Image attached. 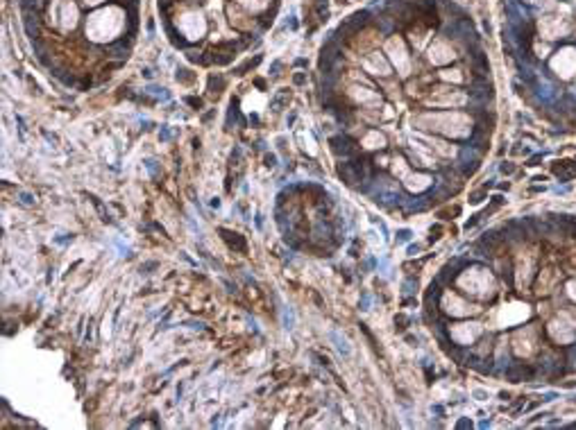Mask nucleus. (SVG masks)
Here are the masks:
<instances>
[{
	"label": "nucleus",
	"mask_w": 576,
	"mask_h": 430,
	"mask_svg": "<svg viewBox=\"0 0 576 430\" xmlns=\"http://www.w3.org/2000/svg\"><path fill=\"white\" fill-rule=\"evenodd\" d=\"M420 125H429L436 132H445L452 136H465L470 132V120L461 113H436V116H422Z\"/></svg>",
	"instance_id": "obj_1"
},
{
	"label": "nucleus",
	"mask_w": 576,
	"mask_h": 430,
	"mask_svg": "<svg viewBox=\"0 0 576 430\" xmlns=\"http://www.w3.org/2000/svg\"><path fill=\"white\" fill-rule=\"evenodd\" d=\"M120 14L116 9H107V11H98L95 16H91L89 25H86V32L91 34V39H112L114 34L120 30Z\"/></svg>",
	"instance_id": "obj_2"
},
{
	"label": "nucleus",
	"mask_w": 576,
	"mask_h": 430,
	"mask_svg": "<svg viewBox=\"0 0 576 430\" xmlns=\"http://www.w3.org/2000/svg\"><path fill=\"white\" fill-rule=\"evenodd\" d=\"M461 285L467 292H474V295H481V297L493 295V288H495L490 274L483 272V269H467V274L461 276Z\"/></svg>",
	"instance_id": "obj_3"
},
{
	"label": "nucleus",
	"mask_w": 576,
	"mask_h": 430,
	"mask_svg": "<svg viewBox=\"0 0 576 430\" xmlns=\"http://www.w3.org/2000/svg\"><path fill=\"white\" fill-rule=\"evenodd\" d=\"M549 335L554 337L558 344H570L576 337V322L567 313H560L549 322Z\"/></svg>",
	"instance_id": "obj_4"
},
{
	"label": "nucleus",
	"mask_w": 576,
	"mask_h": 430,
	"mask_svg": "<svg viewBox=\"0 0 576 430\" xmlns=\"http://www.w3.org/2000/svg\"><path fill=\"white\" fill-rule=\"evenodd\" d=\"M551 66H554V70L560 77H572L576 70V50H572V48L560 50L558 57L551 62Z\"/></svg>",
	"instance_id": "obj_5"
},
{
	"label": "nucleus",
	"mask_w": 576,
	"mask_h": 430,
	"mask_svg": "<svg viewBox=\"0 0 576 430\" xmlns=\"http://www.w3.org/2000/svg\"><path fill=\"white\" fill-rule=\"evenodd\" d=\"M386 50H388V55H390L392 64H395L402 73H406V70H409V57H406V48H404L402 39L392 36V39L386 43Z\"/></svg>",
	"instance_id": "obj_6"
},
{
	"label": "nucleus",
	"mask_w": 576,
	"mask_h": 430,
	"mask_svg": "<svg viewBox=\"0 0 576 430\" xmlns=\"http://www.w3.org/2000/svg\"><path fill=\"white\" fill-rule=\"evenodd\" d=\"M479 324H459V326H454L452 329V335L456 337V340L461 342V344H467V342H472L476 335H479Z\"/></svg>",
	"instance_id": "obj_7"
},
{
	"label": "nucleus",
	"mask_w": 576,
	"mask_h": 430,
	"mask_svg": "<svg viewBox=\"0 0 576 430\" xmlns=\"http://www.w3.org/2000/svg\"><path fill=\"white\" fill-rule=\"evenodd\" d=\"M540 30H542V34L547 36V39H556V36H560V34L565 32V25H563L558 18L547 16V18H542V23H540Z\"/></svg>",
	"instance_id": "obj_8"
},
{
	"label": "nucleus",
	"mask_w": 576,
	"mask_h": 430,
	"mask_svg": "<svg viewBox=\"0 0 576 430\" xmlns=\"http://www.w3.org/2000/svg\"><path fill=\"white\" fill-rule=\"evenodd\" d=\"M184 32L189 34L191 39H195L197 34H202L204 32V21H202L197 14H189V16H184Z\"/></svg>",
	"instance_id": "obj_9"
},
{
	"label": "nucleus",
	"mask_w": 576,
	"mask_h": 430,
	"mask_svg": "<svg viewBox=\"0 0 576 430\" xmlns=\"http://www.w3.org/2000/svg\"><path fill=\"white\" fill-rule=\"evenodd\" d=\"M431 62L433 64H447V62H452V57H454V52L449 50V45H445V43H436V45H431Z\"/></svg>",
	"instance_id": "obj_10"
},
{
	"label": "nucleus",
	"mask_w": 576,
	"mask_h": 430,
	"mask_svg": "<svg viewBox=\"0 0 576 430\" xmlns=\"http://www.w3.org/2000/svg\"><path fill=\"white\" fill-rule=\"evenodd\" d=\"M531 335H533V331H526V333H520V335L515 337V351L520 353V356H529L533 351Z\"/></svg>",
	"instance_id": "obj_11"
},
{
	"label": "nucleus",
	"mask_w": 576,
	"mask_h": 430,
	"mask_svg": "<svg viewBox=\"0 0 576 430\" xmlns=\"http://www.w3.org/2000/svg\"><path fill=\"white\" fill-rule=\"evenodd\" d=\"M365 66H368L370 70H375V73H381V75H388V73H390V66H388V62L379 55V52L370 55L368 62H365Z\"/></svg>",
	"instance_id": "obj_12"
},
{
	"label": "nucleus",
	"mask_w": 576,
	"mask_h": 430,
	"mask_svg": "<svg viewBox=\"0 0 576 430\" xmlns=\"http://www.w3.org/2000/svg\"><path fill=\"white\" fill-rule=\"evenodd\" d=\"M429 102H433V104H463L465 102V95L459 93V91H452L449 95H431Z\"/></svg>",
	"instance_id": "obj_13"
},
{
	"label": "nucleus",
	"mask_w": 576,
	"mask_h": 430,
	"mask_svg": "<svg viewBox=\"0 0 576 430\" xmlns=\"http://www.w3.org/2000/svg\"><path fill=\"white\" fill-rule=\"evenodd\" d=\"M445 306H447V310L449 313H454V315H467L470 310H474L472 306H465L463 301H459L456 297H445Z\"/></svg>",
	"instance_id": "obj_14"
},
{
	"label": "nucleus",
	"mask_w": 576,
	"mask_h": 430,
	"mask_svg": "<svg viewBox=\"0 0 576 430\" xmlns=\"http://www.w3.org/2000/svg\"><path fill=\"white\" fill-rule=\"evenodd\" d=\"M531 276V258H526V263L517 265V285H526Z\"/></svg>",
	"instance_id": "obj_15"
},
{
	"label": "nucleus",
	"mask_w": 576,
	"mask_h": 430,
	"mask_svg": "<svg viewBox=\"0 0 576 430\" xmlns=\"http://www.w3.org/2000/svg\"><path fill=\"white\" fill-rule=\"evenodd\" d=\"M220 233L225 235V240L230 242L231 247H236V249H241V252H245V240H243L241 235L238 233H231V231H227V229H220Z\"/></svg>",
	"instance_id": "obj_16"
},
{
	"label": "nucleus",
	"mask_w": 576,
	"mask_h": 430,
	"mask_svg": "<svg viewBox=\"0 0 576 430\" xmlns=\"http://www.w3.org/2000/svg\"><path fill=\"white\" fill-rule=\"evenodd\" d=\"M406 186H409L411 190H422L429 186V177H422V174H418V177H406Z\"/></svg>",
	"instance_id": "obj_17"
},
{
	"label": "nucleus",
	"mask_w": 576,
	"mask_h": 430,
	"mask_svg": "<svg viewBox=\"0 0 576 430\" xmlns=\"http://www.w3.org/2000/svg\"><path fill=\"white\" fill-rule=\"evenodd\" d=\"M365 145L368 147H384L386 145V138H384L381 134H377V132H372V134L365 138Z\"/></svg>",
	"instance_id": "obj_18"
},
{
	"label": "nucleus",
	"mask_w": 576,
	"mask_h": 430,
	"mask_svg": "<svg viewBox=\"0 0 576 430\" xmlns=\"http://www.w3.org/2000/svg\"><path fill=\"white\" fill-rule=\"evenodd\" d=\"M442 77H445V79H454V82H459L461 75H459V70H445V73H442Z\"/></svg>",
	"instance_id": "obj_19"
},
{
	"label": "nucleus",
	"mask_w": 576,
	"mask_h": 430,
	"mask_svg": "<svg viewBox=\"0 0 576 430\" xmlns=\"http://www.w3.org/2000/svg\"><path fill=\"white\" fill-rule=\"evenodd\" d=\"M567 295H570V299H574L576 301V279L567 283Z\"/></svg>",
	"instance_id": "obj_20"
},
{
	"label": "nucleus",
	"mask_w": 576,
	"mask_h": 430,
	"mask_svg": "<svg viewBox=\"0 0 576 430\" xmlns=\"http://www.w3.org/2000/svg\"><path fill=\"white\" fill-rule=\"evenodd\" d=\"M284 324H286V329H291L293 326V313L288 310V308L284 310Z\"/></svg>",
	"instance_id": "obj_21"
},
{
	"label": "nucleus",
	"mask_w": 576,
	"mask_h": 430,
	"mask_svg": "<svg viewBox=\"0 0 576 430\" xmlns=\"http://www.w3.org/2000/svg\"><path fill=\"white\" fill-rule=\"evenodd\" d=\"M21 199H23V204H34V197L30 195V193H21Z\"/></svg>",
	"instance_id": "obj_22"
},
{
	"label": "nucleus",
	"mask_w": 576,
	"mask_h": 430,
	"mask_svg": "<svg viewBox=\"0 0 576 430\" xmlns=\"http://www.w3.org/2000/svg\"><path fill=\"white\" fill-rule=\"evenodd\" d=\"M274 163H277V159H274L272 154H268V157H266V165H268V168H272Z\"/></svg>",
	"instance_id": "obj_23"
},
{
	"label": "nucleus",
	"mask_w": 576,
	"mask_h": 430,
	"mask_svg": "<svg viewBox=\"0 0 576 430\" xmlns=\"http://www.w3.org/2000/svg\"><path fill=\"white\" fill-rule=\"evenodd\" d=\"M186 102H189L191 106H197V109H200V106H202V102H200V100H195V98H189V100H186Z\"/></svg>",
	"instance_id": "obj_24"
},
{
	"label": "nucleus",
	"mask_w": 576,
	"mask_h": 430,
	"mask_svg": "<svg viewBox=\"0 0 576 430\" xmlns=\"http://www.w3.org/2000/svg\"><path fill=\"white\" fill-rule=\"evenodd\" d=\"M161 138H163V140L170 138V132H168V129H161Z\"/></svg>",
	"instance_id": "obj_25"
},
{
	"label": "nucleus",
	"mask_w": 576,
	"mask_h": 430,
	"mask_svg": "<svg viewBox=\"0 0 576 430\" xmlns=\"http://www.w3.org/2000/svg\"><path fill=\"white\" fill-rule=\"evenodd\" d=\"M86 2H89V5H98V2H100V0H86Z\"/></svg>",
	"instance_id": "obj_26"
},
{
	"label": "nucleus",
	"mask_w": 576,
	"mask_h": 430,
	"mask_svg": "<svg viewBox=\"0 0 576 430\" xmlns=\"http://www.w3.org/2000/svg\"><path fill=\"white\" fill-rule=\"evenodd\" d=\"M529 2H540V0H529Z\"/></svg>",
	"instance_id": "obj_27"
}]
</instances>
